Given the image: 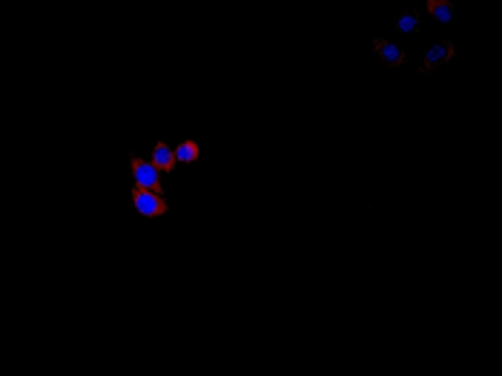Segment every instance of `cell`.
I'll return each mask as SVG.
<instances>
[{"label": "cell", "instance_id": "8992f818", "mask_svg": "<svg viewBox=\"0 0 502 376\" xmlns=\"http://www.w3.org/2000/svg\"><path fill=\"white\" fill-rule=\"evenodd\" d=\"M428 12L439 24H448L454 17V0H428Z\"/></svg>", "mask_w": 502, "mask_h": 376}, {"label": "cell", "instance_id": "6da1fadb", "mask_svg": "<svg viewBox=\"0 0 502 376\" xmlns=\"http://www.w3.org/2000/svg\"><path fill=\"white\" fill-rule=\"evenodd\" d=\"M132 204L135 210L147 218H158V216H167V201H164V193H156V190H144V187H132Z\"/></svg>", "mask_w": 502, "mask_h": 376}, {"label": "cell", "instance_id": "7a4b0ae2", "mask_svg": "<svg viewBox=\"0 0 502 376\" xmlns=\"http://www.w3.org/2000/svg\"><path fill=\"white\" fill-rule=\"evenodd\" d=\"M129 170H132V178H135V187H144V190H156V193H164L161 190V170L152 161H144L138 156H129Z\"/></svg>", "mask_w": 502, "mask_h": 376}, {"label": "cell", "instance_id": "52a82bcc", "mask_svg": "<svg viewBox=\"0 0 502 376\" xmlns=\"http://www.w3.org/2000/svg\"><path fill=\"white\" fill-rule=\"evenodd\" d=\"M176 161H184V164H192V161H198V144L196 141H181L176 149Z\"/></svg>", "mask_w": 502, "mask_h": 376}, {"label": "cell", "instance_id": "5b68a950", "mask_svg": "<svg viewBox=\"0 0 502 376\" xmlns=\"http://www.w3.org/2000/svg\"><path fill=\"white\" fill-rule=\"evenodd\" d=\"M373 46H376L379 58H382L384 64H391V66H402V64H405V52H402L399 46H393L391 41H384V37H376Z\"/></svg>", "mask_w": 502, "mask_h": 376}, {"label": "cell", "instance_id": "3957f363", "mask_svg": "<svg viewBox=\"0 0 502 376\" xmlns=\"http://www.w3.org/2000/svg\"><path fill=\"white\" fill-rule=\"evenodd\" d=\"M454 58V46L445 41V44H434L428 52H425V72H431V69H436V66H442L445 61H451Z\"/></svg>", "mask_w": 502, "mask_h": 376}, {"label": "cell", "instance_id": "277c9868", "mask_svg": "<svg viewBox=\"0 0 502 376\" xmlns=\"http://www.w3.org/2000/svg\"><path fill=\"white\" fill-rule=\"evenodd\" d=\"M149 161L156 164L161 173H172V170H176V164H178V161H176V153H172V147L164 144V141L152 147V158H149Z\"/></svg>", "mask_w": 502, "mask_h": 376}, {"label": "cell", "instance_id": "ba28073f", "mask_svg": "<svg viewBox=\"0 0 502 376\" xmlns=\"http://www.w3.org/2000/svg\"><path fill=\"white\" fill-rule=\"evenodd\" d=\"M396 29H399V32H416V29H419V17H416V12H413V9L399 12V17H396Z\"/></svg>", "mask_w": 502, "mask_h": 376}]
</instances>
